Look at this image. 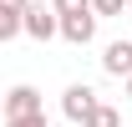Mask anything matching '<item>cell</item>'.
<instances>
[{"instance_id": "1", "label": "cell", "mask_w": 132, "mask_h": 127, "mask_svg": "<svg viewBox=\"0 0 132 127\" xmlns=\"http://www.w3.org/2000/svg\"><path fill=\"white\" fill-rule=\"evenodd\" d=\"M97 107H102L97 92H92V86H81V81H71V86L61 92V117H66V122H76V127H81Z\"/></svg>"}, {"instance_id": "2", "label": "cell", "mask_w": 132, "mask_h": 127, "mask_svg": "<svg viewBox=\"0 0 132 127\" xmlns=\"http://www.w3.org/2000/svg\"><path fill=\"white\" fill-rule=\"evenodd\" d=\"M15 117H41V92L26 81L5 92V122H15Z\"/></svg>"}, {"instance_id": "3", "label": "cell", "mask_w": 132, "mask_h": 127, "mask_svg": "<svg viewBox=\"0 0 132 127\" xmlns=\"http://www.w3.org/2000/svg\"><path fill=\"white\" fill-rule=\"evenodd\" d=\"M97 10H81V15H61V41H71V46H92L97 41Z\"/></svg>"}, {"instance_id": "4", "label": "cell", "mask_w": 132, "mask_h": 127, "mask_svg": "<svg viewBox=\"0 0 132 127\" xmlns=\"http://www.w3.org/2000/svg\"><path fill=\"white\" fill-rule=\"evenodd\" d=\"M26 36H31V41H56V36H61V15L46 10V5H31V10H26Z\"/></svg>"}, {"instance_id": "5", "label": "cell", "mask_w": 132, "mask_h": 127, "mask_svg": "<svg viewBox=\"0 0 132 127\" xmlns=\"http://www.w3.org/2000/svg\"><path fill=\"white\" fill-rule=\"evenodd\" d=\"M102 71L107 76H132V36H122V41H107V51H102Z\"/></svg>"}, {"instance_id": "6", "label": "cell", "mask_w": 132, "mask_h": 127, "mask_svg": "<svg viewBox=\"0 0 132 127\" xmlns=\"http://www.w3.org/2000/svg\"><path fill=\"white\" fill-rule=\"evenodd\" d=\"M20 31H26V15H20V10H5V5H0V41H15Z\"/></svg>"}, {"instance_id": "7", "label": "cell", "mask_w": 132, "mask_h": 127, "mask_svg": "<svg viewBox=\"0 0 132 127\" xmlns=\"http://www.w3.org/2000/svg\"><path fill=\"white\" fill-rule=\"evenodd\" d=\"M81 127H122V112H117V107H107V102H102V107L92 112V117H86Z\"/></svg>"}, {"instance_id": "8", "label": "cell", "mask_w": 132, "mask_h": 127, "mask_svg": "<svg viewBox=\"0 0 132 127\" xmlns=\"http://www.w3.org/2000/svg\"><path fill=\"white\" fill-rule=\"evenodd\" d=\"M51 10L56 15H81V10H92V0H51Z\"/></svg>"}, {"instance_id": "9", "label": "cell", "mask_w": 132, "mask_h": 127, "mask_svg": "<svg viewBox=\"0 0 132 127\" xmlns=\"http://www.w3.org/2000/svg\"><path fill=\"white\" fill-rule=\"evenodd\" d=\"M92 10H97V15H122L127 0H92Z\"/></svg>"}, {"instance_id": "10", "label": "cell", "mask_w": 132, "mask_h": 127, "mask_svg": "<svg viewBox=\"0 0 132 127\" xmlns=\"http://www.w3.org/2000/svg\"><path fill=\"white\" fill-rule=\"evenodd\" d=\"M5 127H51V122H46V112H41V117H15V122H5Z\"/></svg>"}, {"instance_id": "11", "label": "cell", "mask_w": 132, "mask_h": 127, "mask_svg": "<svg viewBox=\"0 0 132 127\" xmlns=\"http://www.w3.org/2000/svg\"><path fill=\"white\" fill-rule=\"evenodd\" d=\"M0 5H5V10H20V15L31 10V0H0Z\"/></svg>"}, {"instance_id": "12", "label": "cell", "mask_w": 132, "mask_h": 127, "mask_svg": "<svg viewBox=\"0 0 132 127\" xmlns=\"http://www.w3.org/2000/svg\"><path fill=\"white\" fill-rule=\"evenodd\" d=\"M122 86H127V102H132V76H127V81H122Z\"/></svg>"}, {"instance_id": "13", "label": "cell", "mask_w": 132, "mask_h": 127, "mask_svg": "<svg viewBox=\"0 0 132 127\" xmlns=\"http://www.w3.org/2000/svg\"><path fill=\"white\" fill-rule=\"evenodd\" d=\"M127 10H132V0H127Z\"/></svg>"}]
</instances>
